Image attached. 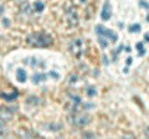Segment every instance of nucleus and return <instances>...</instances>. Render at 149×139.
<instances>
[{
	"mask_svg": "<svg viewBox=\"0 0 149 139\" xmlns=\"http://www.w3.org/2000/svg\"><path fill=\"white\" fill-rule=\"evenodd\" d=\"M26 41L32 47H49L52 45L54 39L46 32H32L27 36Z\"/></svg>",
	"mask_w": 149,
	"mask_h": 139,
	"instance_id": "1",
	"label": "nucleus"
},
{
	"mask_svg": "<svg viewBox=\"0 0 149 139\" xmlns=\"http://www.w3.org/2000/svg\"><path fill=\"white\" fill-rule=\"evenodd\" d=\"M68 123L71 124L72 127H77V128H83L88 126L91 123V115H88L87 113H83V112H73L72 114L68 115Z\"/></svg>",
	"mask_w": 149,
	"mask_h": 139,
	"instance_id": "2",
	"label": "nucleus"
},
{
	"mask_svg": "<svg viewBox=\"0 0 149 139\" xmlns=\"http://www.w3.org/2000/svg\"><path fill=\"white\" fill-rule=\"evenodd\" d=\"M68 49H70V52H71L72 56H74L76 58H81L83 55L86 54V42L83 39L77 38L70 42Z\"/></svg>",
	"mask_w": 149,
	"mask_h": 139,
	"instance_id": "3",
	"label": "nucleus"
},
{
	"mask_svg": "<svg viewBox=\"0 0 149 139\" xmlns=\"http://www.w3.org/2000/svg\"><path fill=\"white\" fill-rule=\"evenodd\" d=\"M96 32L98 36H103V38L111 40L112 42H116V41L118 40V36L117 34H116L114 31H112L111 29H108V27H104V26H101L98 25L96 27Z\"/></svg>",
	"mask_w": 149,
	"mask_h": 139,
	"instance_id": "4",
	"label": "nucleus"
},
{
	"mask_svg": "<svg viewBox=\"0 0 149 139\" xmlns=\"http://www.w3.org/2000/svg\"><path fill=\"white\" fill-rule=\"evenodd\" d=\"M13 107H5V106H0V119L4 122H9L13 119L14 115V109Z\"/></svg>",
	"mask_w": 149,
	"mask_h": 139,
	"instance_id": "5",
	"label": "nucleus"
},
{
	"mask_svg": "<svg viewBox=\"0 0 149 139\" xmlns=\"http://www.w3.org/2000/svg\"><path fill=\"white\" fill-rule=\"evenodd\" d=\"M66 17L70 26H76L78 24V15H77V11L73 8H70L66 10Z\"/></svg>",
	"mask_w": 149,
	"mask_h": 139,
	"instance_id": "6",
	"label": "nucleus"
},
{
	"mask_svg": "<svg viewBox=\"0 0 149 139\" xmlns=\"http://www.w3.org/2000/svg\"><path fill=\"white\" fill-rule=\"evenodd\" d=\"M24 62L27 65V66H31V67H36V68H41L45 66V62L42 60L37 58V57H27L24 60Z\"/></svg>",
	"mask_w": 149,
	"mask_h": 139,
	"instance_id": "7",
	"label": "nucleus"
},
{
	"mask_svg": "<svg viewBox=\"0 0 149 139\" xmlns=\"http://www.w3.org/2000/svg\"><path fill=\"white\" fill-rule=\"evenodd\" d=\"M101 16H102V20H109L111 16H112V6H111V3L109 1H106L103 9H102V13H101Z\"/></svg>",
	"mask_w": 149,
	"mask_h": 139,
	"instance_id": "8",
	"label": "nucleus"
},
{
	"mask_svg": "<svg viewBox=\"0 0 149 139\" xmlns=\"http://www.w3.org/2000/svg\"><path fill=\"white\" fill-rule=\"evenodd\" d=\"M16 78H17V81L21 82V83L26 82L27 75H26V72H25L24 68H17V70H16Z\"/></svg>",
	"mask_w": 149,
	"mask_h": 139,
	"instance_id": "9",
	"label": "nucleus"
},
{
	"mask_svg": "<svg viewBox=\"0 0 149 139\" xmlns=\"http://www.w3.org/2000/svg\"><path fill=\"white\" fill-rule=\"evenodd\" d=\"M46 78H47V75H45V73H36V75L32 76V82L34 83H40L45 81Z\"/></svg>",
	"mask_w": 149,
	"mask_h": 139,
	"instance_id": "10",
	"label": "nucleus"
},
{
	"mask_svg": "<svg viewBox=\"0 0 149 139\" xmlns=\"http://www.w3.org/2000/svg\"><path fill=\"white\" fill-rule=\"evenodd\" d=\"M19 96V93L16 91H13L10 95H8V93H0V97H3L4 99H6V101H14V99H16V97Z\"/></svg>",
	"mask_w": 149,
	"mask_h": 139,
	"instance_id": "11",
	"label": "nucleus"
},
{
	"mask_svg": "<svg viewBox=\"0 0 149 139\" xmlns=\"http://www.w3.org/2000/svg\"><path fill=\"white\" fill-rule=\"evenodd\" d=\"M8 136V129L5 126V122L0 119V138H5Z\"/></svg>",
	"mask_w": 149,
	"mask_h": 139,
	"instance_id": "12",
	"label": "nucleus"
},
{
	"mask_svg": "<svg viewBox=\"0 0 149 139\" xmlns=\"http://www.w3.org/2000/svg\"><path fill=\"white\" fill-rule=\"evenodd\" d=\"M34 9H35V11H42L44 9H45V4L42 1H36L34 4Z\"/></svg>",
	"mask_w": 149,
	"mask_h": 139,
	"instance_id": "13",
	"label": "nucleus"
},
{
	"mask_svg": "<svg viewBox=\"0 0 149 139\" xmlns=\"http://www.w3.org/2000/svg\"><path fill=\"white\" fill-rule=\"evenodd\" d=\"M86 93L90 96V97H92V96L97 95V91H96L95 87H88V88H86Z\"/></svg>",
	"mask_w": 149,
	"mask_h": 139,
	"instance_id": "14",
	"label": "nucleus"
},
{
	"mask_svg": "<svg viewBox=\"0 0 149 139\" xmlns=\"http://www.w3.org/2000/svg\"><path fill=\"white\" fill-rule=\"evenodd\" d=\"M20 136L21 137H26V138H32V137H36L37 134H35V133H32V132H20Z\"/></svg>",
	"mask_w": 149,
	"mask_h": 139,
	"instance_id": "15",
	"label": "nucleus"
},
{
	"mask_svg": "<svg viewBox=\"0 0 149 139\" xmlns=\"http://www.w3.org/2000/svg\"><path fill=\"white\" fill-rule=\"evenodd\" d=\"M98 41H100L102 47H107V46H108V41H107L106 38H103V36H98Z\"/></svg>",
	"mask_w": 149,
	"mask_h": 139,
	"instance_id": "16",
	"label": "nucleus"
},
{
	"mask_svg": "<svg viewBox=\"0 0 149 139\" xmlns=\"http://www.w3.org/2000/svg\"><path fill=\"white\" fill-rule=\"evenodd\" d=\"M129 31L130 32H138V31H141V25H138V24L132 25V26L129 27Z\"/></svg>",
	"mask_w": 149,
	"mask_h": 139,
	"instance_id": "17",
	"label": "nucleus"
},
{
	"mask_svg": "<svg viewBox=\"0 0 149 139\" xmlns=\"http://www.w3.org/2000/svg\"><path fill=\"white\" fill-rule=\"evenodd\" d=\"M137 47H138V50H139V55L142 56V55L146 52V51H143V44H142V42H139V44L137 45Z\"/></svg>",
	"mask_w": 149,
	"mask_h": 139,
	"instance_id": "18",
	"label": "nucleus"
},
{
	"mask_svg": "<svg viewBox=\"0 0 149 139\" xmlns=\"http://www.w3.org/2000/svg\"><path fill=\"white\" fill-rule=\"evenodd\" d=\"M139 5L143 6V8H147V10H149V4L147 1H143V0H141V1H139Z\"/></svg>",
	"mask_w": 149,
	"mask_h": 139,
	"instance_id": "19",
	"label": "nucleus"
},
{
	"mask_svg": "<svg viewBox=\"0 0 149 139\" xmlns=\"http://www.w3.org/2000/svg\"><path fill=\"white\" fill-rule=\"evenodd\" d=\"M144 136H146L147 138H149V126L144 128Z\"/></svg>",
	"mask_w": 149,
	"mask_h": 139,
	"instance_id": "20",
	"label": "nucleus"
},
{
	"mask_svg": "<svg viewBox=\"0 0 149 139\" xmlns=\"http://www.w3.org/2000/svg\"><path fill=\"white\" fill-rule=\"evenodd\" d=\"M83 137H92V138H95L96 136L93 133H85V134H83Z\"/></svg>",
	"mask_w": 149,
	"mask_h": 139,
	"instance_id": "21",
	"label": "nucleus"
},
{
	"mask_svg": "<svg viewBox=\"0 0 149 139\" xmlns=\"http://www.w3.org/2000/svg\"><path fill=\"white\" fill-rule=\"evenodd\" d=\"M14 1L17 4H24V3H26V0H14Z\"/></svg>",
	"mask_w": 149,
	"mask_h": 139,
	"instance_id": "22",
	"label": "nucleus"
},
{
	"mask_svg": "<svg viewBox=\"0 0 149 139\" xmlns=\"http://www.w3.org/2000/svg\"><path fill=\"white\" fill-rule=\"evenodd\" d=\"M4 11V5H3V3L0 1V14H1Z\"/></svg>",
	"mask_w": 149,
	"mask_h": 139,
	"instance_id": "23",
	"label": "nucleus"
},
{
	"mask_svg": "<svg viewBox=\"0 0 149 139\" xmlns=\"http://www.w3.org/2000/svg\"><path fill=\"white\" fill-rule=\"evenodd\" d=\"M144 38H146L147 41H149V34H146V36H144Z\"/></svg>",
	"mask_w": 149,
	"mask_h": 139,
	"instance_id": "24",
	"label": "nucleus"
},
{
	"mask_svg": "<svg viewBox=\"0 0 149 139\" xmlns=\"http://www.w3.org/2000/svg\"><path fill=\"white\" fill-rule=\"evenodd\" d=\"M147 20H148V21H149V15H148V16H147Z\"/></svg>",
	"mask_w": 149,
	"mask_h": 139,
	"instance_id": "25",
	"label": "nucleus"
}]
</instances>
